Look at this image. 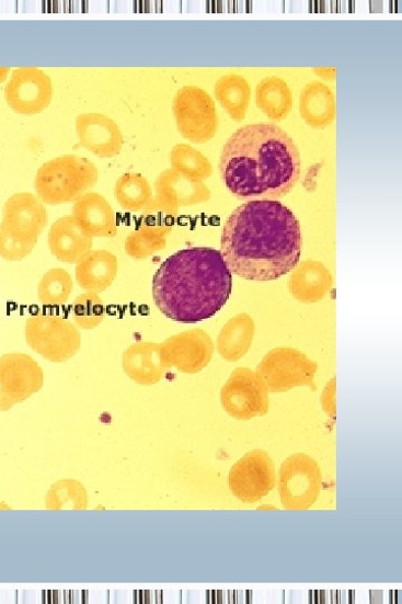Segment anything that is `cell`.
Segmentation results:
<instances>
[{
	"label": "cell",
	"mask_w": 402,
	"mask_h": 604,
	"mask_svg": "<svg viewBox=\"0 0 402 604\" xmlns=\"http://www.w3.org/2000/svg\"><path fill=\"white\" fill-rule=\"evenodd\" d=\"M161 356L166 368H176L185 374H197L213 358L214 344L202 329L169 338L160 344Z\"/></svg>",
	"instance_id": "4fadbf2b"
},
{
	"label": "cell",
	"mask_w": 402,
	"mask_h": 604,
	"mask_svg": "<svg viewBox=\"0 0 402 604\" xmlns=\"http://www.w3.org/2000/svg\"><path fill=\"white\" fill-rule=\"evenodd\" d=\"M233 290V273L219 250L191 248L169 257L152 280L158 309L170 320L195 323L214 317Z\"/></svg>",
	"instance_id": "3957f363"
},
{
	"label": "cell",
	"mask_w": 402,
	"mask_h": 604,
	"mask_svg": "<svg viewBox=\"0 0 402 604\" xmlns=\"http://www.w3.org/2000/svg\"><path fill=\"white\" fill-rule=\"evenodd\" d=\"M303 121L313 128H325L335 117V99L331 89L321 82L308 84L300 99Z\"/></svg>",
	"instance_id": "7402d4cb"
},
{
	"label": "cell",
	"mask_w": 402,
	"mask_h": 604,
	"mask_svg": "<svg viewBox=\"0 0 402 604\" xmlns=\"http://www.w3.org/2000/svg\"><path fill=\"white\" fill-rule=\"evenodd\" d=\"M158 198L171 208L195 205L209 198V191L203 184L189 180L174 170L162 173L157 182Z\"/></svg>",
	"instance_id": "ffe728a7"
},
{
	"label": "cell",
	"mask_w": 402,
	"mask_h": 604,
	"mask_svg": "<svg viewBox=\"0 0 402 604\" xmlns=\"http://www.w3.org/2000/svg\"><path fill=\"white\" fill-rule=\"evenodd\" d=\"M50 253L59 261L77 263L92 250L93 238L76 223L72 215L64 216L51 225L48 233Z\"/></svg>",
	"instance_id": "e0dca14e"
},
{
	"label": "cell",
	"mask_w": 402,
	"mask_h": 604,
	"mask_svg": "<svg viewBox=\"0 0 402 604\" xmlns=\"http://www.w3.org/2000/svg\"><path fill=\"white\" fill-rule=\"evenodd\" d=\"M72 216L78 226L91 238L118 236L116 214L107 200L97 193H87L78 198Z\"/></svg>",
	"instance_id": "2e32d148"
},
{
	"label": "cell",
	"mask_w": 402,
	"mask_h": 604,
	"mask_svg": "<svg viewBox=\"0 0 402 604\" xmlns=\"http://www.w3.org/2000/svg\"><path fill=\"white\" fill-rule=\"evenodd\" d=\"M321 403L324 408V411L330 415H335V378H333L324 390L323 396L321 397Z\"/></svg>",
	"instance_id": "d6a6232c"
},
{
	"label": "cell",
	"mask_w": 402,
	"mask_h": 604,
	"mask_svg": "<svg viewBox=\"0 0 402 604\" xmlns=\"http://www.w3.org/2000/svg\"><path fill=\"white\" fill-rule=\"evenodd\" d=\"M219 172L236 197L276 201L299 182L301 157L294 139L278 126L250 125L227 140Z\"/></svg>",
	"instance_id": "7a4b0ae2"
},
{
	"label": "cell",
	"mask_w": 402,
	"mask_h": 604,
	"mask_svg": "<svg viewBox=\"0 0 402 604\" xmlns=\"http://www.w3.org/2000/svg\"><path fill=\"white\" fill-rule=\"evenodd\" d=\"M72 293V276L69 271L61 267L48 270L42 277L37 288L39 303L47 307L66 305Z\"/></svg>",
	"instance_id": "4316f807"
},
{
	"label": "cell",
	"mask_w": 402,
	"mask_h": 604,
	"mask_svg": "<svg viewBox=\"0 0 402 604\" xmlns=\"http://www.w3.org/2000/svg\"><path fill=\"white\" fill-rule=\"evenodd\" d=\"M172 170L197 182L207 180L211 174L208 159L188 145H177L170 153Z\"/></svg>",
	"instance_id": "f1b7e54d"
},
{
	"label": "cell",
	"mask_w": 402,
	"mask_h": 604,
	"mask_svg": "<svg viewBox=\"0 0 402 604\" xmlns=\"http://www.w3.org/2000/svg\"><path fill=\"white\" fill-rule=\"evenodd\" d=\"M294 270L290 292L296 299L303 304H314L328 295L332 287V277L323 264L307 261Z\"/></svg>",
	"instance_id": "44dd1931"
},
{
	"label": "cell",
	"mask_w": 402,
	"mask_h": 604,
	"mask_svg": "<svg viewBox=\"0 0 402 604\" xmlns=\"http://www.w3.org/2000/svg\"><path fill=\"white\" fill-rule=\"evenodd\" d=\"M28 346L51 363H65L73 358L82 347L80 329L67 318L37 314L25 324Z\"/></svg>",
	"instance_id": "5b68a950"
},
{
	"label": "cell",
	"mask_w": 402,
	"mask_h": 604,
	"mask_svg": "<svg viewBox=\"0 0 402 604\" xmlns=\"http://www.w3.org/2000/svg\"><path fill=\"white\" fill-rule=\"evenodd\" d=\"M181 135L194 144H205L217 134L218 117L215 102L203 89H181L172 104Z\"/></svg>",
	"instance_id": "ba28073f"
},
{
	"label": "cell",
	"mask_w": 402,
	"mask_h": 604,
	"mask_svg": "<svg viewBox=\"0 0 402 604\" xmlns=\"http://www.w3.org/2000/svg\"><path fill=\"white\" fill-rule=\"evenodd\" d=\"M229 489L245 504L263 500L276 485L275 466L264 451H253L241 458L229 471Z\"/></svg>",
	"instance_id": "8fae6325"
},
{
	"label": "cell",
	"mask_w": 402,
	"mask_h": 604,
	"mask_svg": "<svg viewBox=\"0 0 402 604\" xmlns=\"http://www.w3.org/2000/svg\"><path fill=\"white\" fill-rule=\"evenodd\" d=\"M99 180L95 164L88 158L66 155L42 164L35 178L37 197L56 206L76 202Z\"/></svg>",
	"instance_id": "277c9868"
},
{
	"label": "cell",
	"mask_w": 402,
	"mask_h": 604,
	"mask_svg": "<svg viewBox=\"0 0 402 604\" xmlns=\"http://www.w3.org/2000/svg\"><path fill=\"white\" fill-rule=\"evenodd\" d=\"M39 364L24 353L0 356V411L8 412L38 394L44 387Z\"/></svg>",
	"instance_id": "9c48e42d"
},
{
	"label": "cell",
	"mask_w": 402,
	"mask_h": 604,
	"mask_svg": "<svg viewBox=\"0 0 402 604\" xmlns=\"http://www.w3.org/2000/svg\"><path fill=\"white\" fill-rule=\"evenodd\" d=\"M168 233L166 229L141 225L128 236L126 251L136 260L149 258L165 247Z\"/></svg>",
	"instance_id": "f546056e"
},
{
	"label": "cell",
	"mask_w": 402,
	"mask_h": 604,
	"mask_svg": "<svg viewBox=\"0 0 402 604\" xmlns=\"http://www.w3.org/2000/svg\"><path fill=\"white\" fill-rule=\"evenodd\" d=\"M47 223L44 203L31 193H19L5 203L3 223L0 225L20 238L37 241Z\"/></svg>",
	"instance_id": "5bb4252c"
},
{
	"label": "cell",
	"mask_w": 402,
	"mask_h": 604,
	"mask_svg": "<svg viewBox=\"0 0 402 604\" xmlns=\"http://www.w3.org/2000/svg\"><path fill=\"white\" fill-rule=\"evenodd\" d=\"M88 508V491L80 481L74 479L55 482L45 497L47 511H85Z\"/></svg>",
	"instance_id": "484cf974"
},
{
	"label": "cell",
	"mask_w": 402,
	"mask_h": 604,
	"mask_svg": "<svg viewBox=\"0 0 402 604\" xmlns=\"http://www.w3.org/2000/svg\"><path fill=\"white\" fill-rule=\"evenodd\" d=\"M223 410L234 419L251 420L268 412V391L260 375L249 368H238L227 379L220 392Z\"/></svg>",
	"instance_id": "30bf717a"
},
{
	"label": "cell",
	"mask_w": 402,
	"mask_h": 604,
	"mask_svg": "<svg viewBox=\"0 0 402 604\" xmlns=\"http://www.w3.org/2000/svg\"><path fill=\"white\" fill-rule=\"evenodd\" d=\"M318 365L302 352L278 347L267 353L256 373L268 392L280 394L299 387H311Z\"/></svg>",
	"instance_id": "52a82bcc"
},
{
	"label": "cell",
	"mask_w": 402,
	"mask_h": 604,
	"mask_svg": "<svg viewBox=\"0 0 402 604\" xmlns=\"http://www.w3.org/2000/svg\"><path fill=\"white\" fill-rule=\"evenodd\" d=\"M105 317V306L96 293L85 292L77 297L72 307L74 324L84 331L100 326Z\"/></svg>",
	"instance_id": "4dcf8cb0"
},
{
	"label": "cell",
	"mask_w": 402,
	"mask_h": 604,
	"mask_svg": "<svg viewBox=\"0 0 402 604\" xmlns=\"http://www.w3.org/2000/svg\"><path fill=\"white\" fill-rule=\"evenodd\" d=\"M5 98L16 114L38 115L50 104L51 80L44 71L36 68L18 69L5 88Z\"/></svg>",
	"instance_id": "7c38bea8"
},
{
	"label": "cell",
	"mask_w": 402,
	"mask_h": 604,
	"mask_svg": "<svg viewBox=\"0 0 402 604\" xmlns=\"http://www.w3.org/2000/svg\"><path fill=\"white\" fill-rule=\"evenodd\" d=\"M256 103L269 119L280 122L291 112L292 93L282 79L268 77L257 86Z\"/></svg>",
	"instance_id": "cb8c5ba5"
},
{
	"label": "cell",
	"mask_w": 402,
	"mask_h": 604,
	"mask_svg": "<svg viewBox=\"0 0 402 604\" xmlns=\"http://www.w3.org/2000/svg\"><path fill=\"white\" fill-rule=\"evenodd\" d=\"M10 73L9 68H0V83L4 82Z\"/></svg>",
	"instance_id": "836d02e7"
},
{
	"label": "cell",
	"mask_w": 402,
	"mask_h": 604,
	"mask_svg": "<svg viewBox=\"0 0 402 604\" xmlns=\"http://www.w3.org/2000/svg\"><path fill=\"white\" fill-rule=\"evenodd\" d=\"M321 486V469L312 457L297 454L282 463L278 493L284 510H310L319 499Z\"/></svg>",
	"instance_id": "8992f818"
},
{
	"label": "cell",
	"mask_w": 402,
	"mask_h": 604,
	"mask_svg": "<svg viewBox=\"0 0 402 604\" xmlns=\"http://www.w3.org/2000/svg\"><path fill=\"white\" fill-rule=\"evenodd\" d=\"M253 337V319L248 315H239L222 327L217 341L218 353L228 362H237L250 351Z\"/></svg>",
	"instance_id": "603a6c76"
},
{
	"label": "cell",
	"mask_w": 402,
	"mask_h": 604,
	"mask_svg": "<svg viewBox=\"0 0 402 604\" xmlns=\"http://www.w3.org/2000/svg\"><path fill=\"white\" fill-rule=\"evenodd\" d=\"M302 235L295 213L278 201H249L222 229L220 253L229 270L252 282H273L298 264Z\"/></svg>",
	"instance_id": "6da1fadb"
},
{
	"label": "cell",
	"mask_w": 402,
	"mask_h": 604,
	"mask_svg": "<svg viewBox=\"0 0 402 604\" xmlns=\"http://www.w3.org/2000/svg\"><path fill=\"white\" fill-rule=\"evenodd\" d=\"M215 95L229 117L236 122L244 121L251 100V88L243 77L228 75L220 78L215 86Z\"/></svg>",
	"instance_id": "d4e9b609"
},
{
	"label": "cell",
	"mask_w": 402,
	"mask_h": 604,
	"mask_svg": "<svg viewBox=\"0 0 402 604\" xmlns=\"http://www.w3.org/2000/svg\"><path fill=\"white\" fill-rule=\"evenodd\" d=\"M114 196L124 209L139 212L150 203L151 189L142 175L128 173L117 181Z\"/></svg>",
	"instance_id": "83f0119b"
},
{
	"label": "cell",
	"mask_w": 402,
	"mask_h": 604,
	"mask_svg": "<svg viewBox=\"0 0 402 604\" xmlns=\"http://www.w3.org/2000/svg\"><path fill=\"white\" fill-rule=\"evenodd\" d=\"M79 144L99 156L113 158L124 147V136L116 122L102 114H83L77 118Z\"/></svg>",
	"instance_id": "9a60e30c"
},
{
	"label": "cell",
	"mask_w": 402,
	"mask_h": 604,
	"mask_svg": "<svg viewBox=\"0 0 402 604\" xmlns=\"http://www.w3.org/2000/svg\"><path fill=\"white\" fill-rule=\"evenodd\" d=\"M118 272L116 255L106 250H91L77 262L76 277L82 289L100 294L116 282Z\"/></svg>",
	"instance_id": "ac0fdd59"
},
{
	"label": "cell",
	"mask_w": 402,
	"mask_h": 604,
	"mask_svg": "<svg viewBox=\"0 0 402 604\" xmlns=\"http://www.w3.org/2000/svg\"><path fill=\"white\" fill-rule=\"evenodd\" d=\"M36 244V240L20 238L0 225V258L21 261L33 252Z\"/></svg>",
	"instance_id": "1f68e13d"
},
{
	"label": "cell",
	"mask_w": 402,
	"mask_h": 604,
	"mask_svg": "<svg viewBox=\"0 0 402 604\" xmlns=\"http://www.w3.org/2000/svg\"><path fill=\"white\" fill-rule=\"evenodd\" d=\"M123 368L126 375L140 386L149 387L159 383L165 373L160 344L137 343L128 347L123 355Z\"/></svg>",
	"instance_id": "d6986e66"
}]
</instances>
